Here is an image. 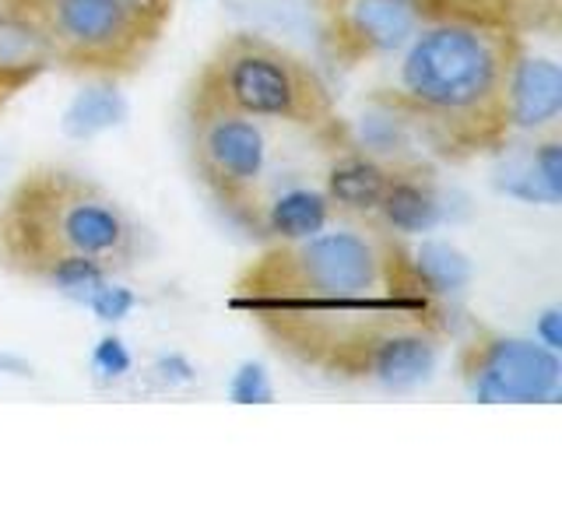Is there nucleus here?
<instances>
[{"instance_id":"obj_1","label":"nucleus","mask_w":562,"mask_h":527,"mask_svg":"<svg viewBox=\"0 0 562 527\" xmlns=\"http://www.w3.org/2000/svg\"><path fill=\"white\" fill-rule=\"evenodd\" d=\"M228 306L295 366L394 391L432 373L447 330L415 250L386 228L268 243L236 274Z\"/></svg>"},{"instance_id":"obj_2","label":"nucleus","mask_w":562,"mask_h":527,"mask_svg":"<svg viewBox=\"0 0 562 527\" xmlns=\"http://www.w3.org/2000/svg\"><path fill=\"white\" fill-rule=\"evenodd\" d=\"M524 35L499 14L439 4L373 85V105L450 162L496 155L509 137V78Z\"/></svg>"},{"instance_id":"obj_3","label":"nucleus","mask_w":562,"mask_h":527,"mask_svg":"<svg viewBox=\"0 0 562 527\" xmlns=\"http://www.w3.org/2000/svg\"><path fill=\"white\" fill-rule=\"evenodd\" d=\"M145 233L113 193L64 166H35L0 198V268L57 289H92L134 268Z\"/></svg>"},{"instance_id":"obj_4","label":"nucleus","mask_w":562,"mask_h":527,"mask_svg":"<svg viewBox=\"0 0 562 527\" xmlns=\"http://www.w3.org/2000/svg\"><path fill=\"white\" fill-rule=\"evenodd\" d=\"M187 102L250 116L260 123L341 137L338 105L327 81L292 49L260 32H233L207 53Z\"/></svg>"},{"instance_id":"obj_5","label":"nucleus","mask_w":562,"mask_h":527,"mask_svg":"<svg viewBox=\"0 0 562 527\" xmlns=\"http://www.w3.org/2000/svg\"><path fill=\"white\" fill-rule=\"evenodd\" d=\"M187 148L204 190L228 218L250 233L263 198L274 187L268 123L218 110V105L187 102Z\"/></svg>"},{"instance_id":"obj_6","label":"nucleus","mask_w":562,"mask_h":527,"mask_svg":"<svg viewBox=\"0 0 562 527\" xmlns=\"http://www.w3.org/2000/svg\"><path fill=\"white\" fill-rule=\"evenodd\" d=\"M53 67L88 78H131L137 75L162 35L134 18L120 0H32Z\"/></svg>"},{"instance_id":"obj_7","label":"nucleus","mask_w":562,"mask_h":527,"mask_svg":"<svg viewBox=\"0 0 562 527\" xmlns=\"http://www.w3.org/2000/svg\"><path fill=\"white\" fill-rule=\"evenodd\" d=\"M436 8L439 0H316L324 53L345 70L383 64Z\"/></svg>"},{"instance_id":"obj_8","label":"nucleus","mask_w":562,"mask_h":527,"mask_svg":"<svg viewBox=\"0 0 562 527\" xmlns=\"http://www.w3.org/2000/svg\"><path fill=\"white\" fill-rule=\"evenodd\" d=\"M457 373L468 394L485 404H535L559 397L562 366L544 345L479 330L457 356Z\"/></svg>"},{"instance_id":"obj_9","label":"nucleus","mask_w":562,"mask_h":527,"mask_svg":"<svg viewBox=\"0 0 562 527\" xmlns=\"http://www.w3.org/2000/svg\"><path fill=\"white\" fill-rule=\"evenodd\" d=\"M53 67L49 43L25 0H0V102L40 81Z\"/></svg>"},{"instance_id":"obj_10","label":"nucleus","mask_w":562,"mask_h":527,"mask_svg":"<svg viewBox=\"0 0 562 527\" xmlns=\"http://www.w3.org/2000/svg\"><path fill=\"white\" fill-rule=\"evenodd\" d=\"M334 218V208L327 201L324 187H271L263 198L257 222L250 236L271 239V243H289V239H306L313 233L327 228Z\"/></svg>"},{"instance_id":"obj_11","label":"nucleus","mask_w":562,"mask_h":527,"mask_svg":"<svg viewBox=\"0 0 562 527\" xmlns=\"http://www.w3.org/2000/svg\"><path fill=\"white\" fill-rule=\"evenodd\" d=\"M562 110V70L549 57L520 53L514 78H509V127L544 131L559 120Z\"/></svg>"},{"instance_id":"obj_12","label":"nucleus","mask_w":562,"mask_h":527,"mask_svg":"<svg viewBox=\"0 0 562 527\" xmlns=\"http://www.w3.org/2000/svg\"><path fill=\"white\" fill-rule=\"evenodd\" d=\"M391 176L394 169L380 166L376 158H369L362 152H341V155H334V162L327 166L324 193L334 211L366 218V215H376Z\"/></svg>"},{"instance_id":"obj_13","label":"nucleus","mask_w":562,"mask_h":527,"mask_svg":"<svg viewBox=\"0 0 562 527\" xmlns=\"http://www.w3.org/2000/svg\"><path fill=\"white\" fill-rule=\"evenodd\" d=\"M376 218L383 222L386 233L394 236H412V233H429L439 222V201L429 183H422L412 172H397L386 183Z\"/></svg>"},{"instance_id":"obj_14","label":"nucleus","mask_w":562,"mask_h":527,"mask_svg":"<svg viewBox=\"0 0 562 527\" xmlns=\"http://www.w3.org/2000/svg\"><path fill=\"white\" fill-rule=\"evenodd\" d=\"M127 116V102L120 99L116 88L110 85H92L85 88V92L67 105L64 113V134L67 137H95L102 131L116 127V123Z\"/></svg>"},{"instance_id":"obj_15","label":"nucleus","mask_w":562,"mask_h":527,"mask_svg":"<svg viewBox=\"0 0 562 527\" xmlns=\"http://www.w3.org/2000/svg\"><path fill=\"white\" fill-rule=\"evenodd\" d=\"M415 264L432 295L453 292L468 281V260L443 243H426L422 250H415Z\"/></svg>"},{"instance_id":"obj_16","label":"nucleus","mask_w":562,"mask_h":527,"mask_svg":"<svg viewBox=\"0 0 562 527\" xmlns=\"http://www.w3.org/2000/svg\"><path fill=\"white\" fill-rule=\"evenodd\" d=\"M496 11L517 35H555L562 0H496Z\"/></svg>"},{"instance_id":"obj_17","label":"nucleus","mask_w":562,"mask_h":527,"mask_svg":"<svg viewBox=\"0 0 562 527\" xmlns=\"http://www.w3.org/2000/svg\"><path fill=\"white\" fill-rule=\"evenodd\" d=\"M531 169H535L538 198H544L549 204H559V198H562V141L559 137L541 141L535 148Z\"/></svg>"},{"instance_id":"obj_18","label":"nucleus","mask_w":562,"mask_h":527,"mask_svg":"<svg viewBox=\"0 0 562 527\" xmlns=\"http://www.w3.org/2000/svg\"><path fill=\"white\" fill-rule=\"evenodd\" d=\"M88 306H92V313L102 316V321H120V316H127L134 310V295L105 278V281H99V285H92Z\"/></svg>"},{"instance_id":"obj_19","label":"nucleus","mask_w":562,"mask_h":527,"mask_svg":"<svg viewBox=\"0 0 562 527\" xmlns=\"http://www.w3.org/2000/svg\"><path fill=\"white\" fill-rule=\"evenodd\" d=\"M228 394H233L236 404H268L274 397L271 383H268V373H263V366H243L239 373L233 377V386H228Z\"/></svg>"},{"instance_id":"obj_20","label":"nucleus","mask_w":562,"mask_h":527,"mask_svg":"<svg viewBox=\"0 0 562 527\" xmlns=\"http://www.w3.org/2000/svg\"><path fill=\"white\" fill-rule=\"evenodd\" d=\"M92 366L99 369L102 377H123L131 369V351L123 348L120 338H102L92 351Z\"/></svg>"},{"instance_id":"obj_21","label":"nucleus","mask_w":562,"mask_h":527,"mask_svg":"<svg viewBox=\"0 0 562 527\" xmlns=\"http://www.w3.org/2000/svg\"><path fill=\"white\" fill-rule=\"evenodd\" d=\"M123 8H127L134 18H140L151 32L158 35H166L169 22H172V8H176V0H120Z\"/></svg>"},{"instance_id":"obj_22","label":"nucleus","mask_w":562,"mask_h":527,"mask_svg":"<svg viewBox=\"0 0 562 527\" xmlns=\"http://www.w3.org/2000/svg\"><path fill=\"white\" fill-rule=\"evenodd\" d=\"M538 338H541L544 348H552V351L562 348V316H559V310H544V316L538 321Z\"/></svg>"},{"instance_id":"obj_23","label":"nucleus","mask_w":562,"mask_h":527,"mask_svg":"<svg viewBox=\"0 0 562 527\" xmlns=\"http://www.w3.org/2000/svg\"><path fill=\"white\" fill-rule=\"evenodd\" d=\"M447 8H468V11H488V14H499L496 11V0H439Z\"/></svg>"},{"instance_id":"obj_24","label":"nucleus","mask_w":562,"mask_h":527,"mask_svg":"<svg viewBox=\"0 0 562 527\" xmlns=\"http://www.w3.org/2000/svg\"><path fill=\"white\" fill-rule=\"evenodd\" d=\"M4 105H8V102H0V113H4Z\"/></svg>"},{"instance_id":"obj_25","label":"nucleus","mask_w":562,"mask_h":527,"mask_svg":"<svg viewBox=\"0 0 562 527\" xmlns=\"http://www.w3.org/2000/svg\"><path fill=\"white\" fill-rule=\"evenodd\" d=\"M25 4H32V0H25Z\"/></svg>"}]
</instances>
